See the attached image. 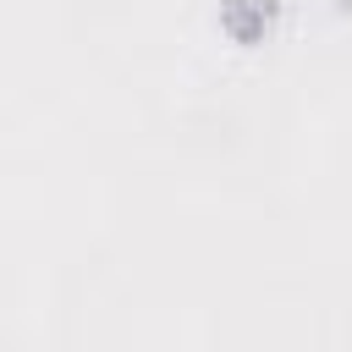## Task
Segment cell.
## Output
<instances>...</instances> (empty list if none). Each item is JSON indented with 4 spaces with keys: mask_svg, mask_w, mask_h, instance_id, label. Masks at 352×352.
<instances>
[{
    "mask_svg": "<svg viewBox=\"0 0 352 352\" xmlns=\"http://www.w3.org/2000/svg\"><path fill=\"white\" fill-rule=\"evenodd\" d=\"M286 16V0H214V28L236 50H264Z\"/></svg>",
    "mask_w": 352,
    "mask_h": 352,
    "instance_id": "1",
    "label": "cell"
}]
</instances>
